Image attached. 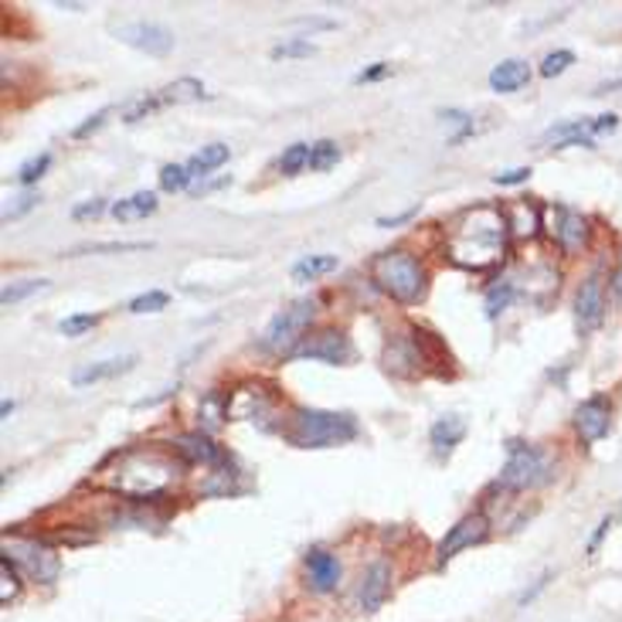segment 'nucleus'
<instances>
[{"label": "nucleus", "instance_id": "obj_1", "mask_svg": "<svg viewBox=\"0 0 622 622\" xmlns=\"http://www.w3.org/2000/svg\"><path fill=\"white\" fill-rule=\"evenodd\" d=\"M510 215L504 207L494 204H477L470 212H462L449 231V258L462 269H490L497 266L504 252H507V239H510Z\"/></svg>", "mask_w": 622, "mask_h": 622}, {"label": "nucleus", "instance_id": "obj_2", "mask_svg": "<svg viewBox=\"0 0 622 622\" xmlns=\"http://www.w3.org/2000/svg\"><path fill=\"white\" fill-rule=\"evenodd\" d=\"M177 480V462L164 459L153 449H129L119 456L116 473L110 477V486L126 497H157Z\"/></svg>", "mask_w": 622, "mask_h": 622}, {"label": "nucleus", "instance_id": "obj_3", "mask_svg": "<svg viewBox=\"0 0 622 622\" xmlns=\"http://www.w3.org/2000/svg\"><path fill=\"white\" fill-rule=\"evenodd\" d=\"M287 439L296 449H333L357 435V419L347 411H323V408H296L287 422Z\"/></svg>", "mask_w": 622, "mask_h": 622}, {"label": "nucleus", "instance_id": "obj_4", "mask_svg": "<svg viewBox=\"0 0 622 622\" xmlns=\"http://www.w3.org/2000/svg\"><path fill=\"white\" fill-rule=\"evenodd\" d=\"M371 279L375 287L398 303H419L426 296V269L415 255L408 252H384L371 263Z\"/></svg>", "mask_w": 622, "mask_h": 622}, {"label": "nucleus", "instance_id": "obj_5", "mask_svg": "<svg viewBox=\"0 0 622 622\" xmlns=\"http://www.w3.org/2000/svg\"><path fill=\"white\" fill-rule=\"evenodd\" d=\"M314 317H317V303L314 300H296L293 306L279 309V314L269 320L258 347L269 351V354H293L296 344L303 341V330L314 323Z\"/></svg>", "mask_w": 622, "mask_h": 622}, {"label": "nucleus", "instance_id": "obj_6", "mask_svg": "<svg viewBox=\"0 0 622 622\" xmlns=\"http://www.w3.org/2000/svg\"><path fill=\"white\" fill-rule=\"evenodd\" d=\"M548 480V459L537 446H528V443H517L510 439L507 443V462L500 470V486L504 490H528V486H537Z\"/></svg>", "mask_w": 622, "mask_h": 622}, {"label": "nucleus", "instance_id": "obj_7", "mask_svg": "<svg viewBox=\"0 0 622 622\" xmlns=\"http://www.w3.org/2000/svg\"><path fill=\"white\" fill-rule=\"evenodd\" d=\"M619 129V116L615 113H602L595 119H572V123H558L551 126L544 140L555 143V150H564V147H595V137L602 134H615Z\"/></svg>", "mask_w": 622, "mask_h": 622}, {"label": "nucleus", "instance_id": "obj_8", "mask_svg": "<svg viewBox=\"0 0 622 622\" xmlns=\"http://www.w3.org/2000/svg\"><path fill=\"white\" fill-rule=\"evenodd\" d=\"M293 357H303V360H320V365H347V360L354 357V347L347 341L344 330H317L314 337H306V341L296 344Z\"/></svg>", "mask_w": 622, "mask_h": 622}, {"label": "nucleus", "instance_id": "obj_9", "mask_svg": "<svg viewBox=\"0 0 622 622\" xmlns=\"http://www.w3.org/2000/svg\"><path fill=\"white\" fill-rule=\"evenodd\" d=\"M116 38L137 51H147L153 59H164L174 51V31L164 28L157 21H129L116 28Z\"/></svg>", "mask_w": 622, "mask_h": 622}, {"label": "nucleus", "instance_id": "obj_10", "mask_svg": "<svg viewBox=\"0 0 622 622\" xmlns=\"http://www.w3.org/2000/svg\"><path fill=\"white\" fill-rule=\"evenodd\" d=\"M606 320V279L602 272H592L575 296V330L579 337H588Z\"/></svg>", "mask_w": 622, "mask_h": 622}, {"label": "nucleus", "instance_id": "obj_11", "mask_svg": "<svg viewBox=\"0 0 622 622\" xmlns=\"http://www.w3.org/2000/svg\"><path fill=\"white\" fill-rule=\"evenodd\" d=\"M486 531H490V524H486V517L483 513H466V517H459V521L449 528V534L439 541V548H435V558H439V564H446V561H453L459 551H466V548H473V544H480L483 537H486Z\"/></svg>", "mask_w": 622, "mask_h": 622}, {"label": "nucleus", "instance_id": "obj_12", "mask_svg": "<svg viewBox=\"0 0 622 622\" xmlns=\"http://www.w3.org/2000/svg\"><path fill=\"white\" fill-rule=\"evenodd\" d=\"M609 426H612V405L609 398L595 395V398H585L579 408H575V432L585 446L599 443V439L609 435Z\"/></svg>", "mask_w": 622, "mask_h": 622}, {"label": "nucleus", "instance_id": "obj_13", "mask_svg": "<svg viewBox=\"0 0 622 622\" xmlns=\"http://www.w3.org/2000/svg\"><path fill=\"white\" fill-rule=\"evenodd\" d=\"M8 555H11V558H21L24 564H28L31 579L41 582V585H51V582L59 579V572H62L59 555L51 551V548H45V544H38V541H31V544H14V548H8Z\"/></svg>", "mask_w": 622, "mask_h": 622}, {"label": "nucleus", "instance_id": "obj_14", "mask_svg": "<svg viewBox=\"0 0 622 622\" xmlns=\"http://www.w3.org/2000/svg\"><path fill=\"white\" fill-rule=\"evenodd\" d=\"M555 215H558V221L551 228V236L561 245V252H568V255L582 252L585 242H588V221H585V215L575 212V207H555Z\"/></svg>", "mask_w": 622, "mask_h": 622}, {"label": "nucleus", "instance_id": "obj_15", "mask_svg": "<svg viewBox=\"0 0 622 622\" xmlns=\"http://www.w3.org/2000/svg\"><path fill=\"white\" fill-rule=\"evenodd\" d=\"M388 595H392V564H388V561H375V564L368 568L365 582H360V609H365V612H378V609L388 602Z\"/></svg>", "mask_w": 622, "mask_h": 622}, {"label": "nucleus", "instance_id": "obj_16", "mask_svg": "<svg viewBox=\"0 0 622 622\" xmlns=\"http://www.w3.org/2000/svg\"><path fill=\"white\" fill-rule=\"evenodd\" d=\"M306 575H309V588L327 595V592H333L337 585H341V561H337V555L323 551V548H314L306 555Z\"/></svg>", "mask_w": 622, "mask_h": 622}, {"label": "nucleus", "instance_id": "obj_17", "mask_svg": "<svg viewBox=\"0 0 622 622\" xmlns=\"http://www.w3.org/2000/svg\"><path fill=\"white\" fill-rule=\"evenodd\" d=\"M137 365V354H123V357H110V360H92V365H79L72 371V384L75 388H89L96 381H110L116 375H126Z\"/></svg>", "mask_w": 622, "mask_h": 622}, {"label": "nucleus", "instance_id": "obj_18", "mask_svg": "<svg viewBox=\"0 0 622 622\" xmlns=\"http://www.w3.org/2000/svg\"><path fill=\"white\" fill-rule=\"evenodd\" d=\"M429 439H432V449L439 459H449L453 449L466 439V422L459 419V415H443L432 429H429Z\"/></svg>", "mask_w": 622, "mask_h": 622}, {"label": "nucleus", "instance_id": "obj_19", "mask_svg": "<svg viewBox=\"0 0 622 622\" xmlns=\"http://www.w3.org/2000/svg\"><path fill=\"white\" fill-rule=\"evenodd\" d=\"M531 82V65L524 59H507L490 72V89L494 92H521Z\"/></svg>", "mask_w": 622, "mask_h": 622}, {"label": "nucleus", "instance_id": "obj_20", "mask_svg": "<svg viewBox=\"0 0 622 622\" xmlns=\"http://www.w3.org/2000/svg\"><path fill=\"white\" fill-rule=\"evenodd\" d=\"M177 453L185 456L188 462H218V459H225V453L212 443V435L207 432H185V435H177Z\"/></svg>", "mask_w": 622, "mask_h": 622}, {"label": "nucleus", "instance_id": "obj_21", "mask_svg": "<svg viewBox=\"0 0 622 622\" xmlns=\"http://www.w3.org/2000/svg\"><path fill=\"white\" fill-rule=\"evenodd\" d=\"M110 212H113L116 221H140V218L157 212V194H153V191H137L134 198L116 201Z\"/></svg>", "mask_w": 622, "mask_h": 622}, {"label": "nucleus", "instance_id": "obj_22", "mask_svg": "<svg viewBox=\"0 0 622 622\" xmlns=\"http://www.w3.org/2000/svg\"><path fill=\"white\" fill-rule=\"evenodd\" d=\"M157 96H161L164 106H185V102H201V99H207L204 82H201V79H191V75H185V79H174V82L164 86Z\"/></svg>", "mask_w": 622, "mask_h": 622}, {"label": "nucleus", "instance_id": "obj_23", "mask_svg": "<svg viewBox=\"0 0 622 622\" xmlns=\"http://www.w3.org/2000/svg\"><path fill=\"white\" fill-rule=\"evenodd\" d=\"M337 269V255H306L293 266V279L296 282H317L320 276Z\"/></svg>", "mask_w": 622, "mask_h": 622}, {"label": "nucleus", "instance_id": "obj_24", "mask_svg": "<svg viewBox=\"0 0 622 622\" xmlns=\"http://www.w3.org/2000/svg\"><path fill=\"white\" fill-rule=\"evenodd\" d=\"M228 147L225 143H207V147H201L194 157L188 161V170L194 174V177H204L207 170H215V167H221L225 161H228Z\"/></svg>", "mask_w": 622, "mask_h": 622}, {"label": "nucleus", "instance_id": "obj_25", "mask_svg": "<svg viewBox=\"0 0 622 622\" xmlns=\"http://www.w3.org/2000/svg\"><path fill=\"white\" fill-rule=\"evenodd\" d=\"M198 411H201V419H204V429H218V426L228 419L231 405H228V398H221L218 392H207V395L201 398Z\"/></svg>", "mask_w": 622, "mask_h": 622}, {"label": "nucleus", "instance_id": "obj_26", "mask_svg": "<svg viewBox=\"0 0 622 622\" xmlns=\"http://www.w3.org/2000/svg\"><path fill=\"white\" fill-rule=\"evenodd\" d=\"M48 290V279H17V282H8L4 293H0V303L4 306H14L21 300H28L35 293H45Z\"/></svg>", "mask_w": 622, "mask_h": 622}, {"label": "nucleus", "instance_id": "obj_27", "mask_svg": "<svg viewBox=\"0 0 622 622\" xmlns=\"http://www.w3.org/2000/svg\"><path fill=\"white\" fill-rule=\"evenodd\" d=\"M309 153H314V147H309V143H293V147H287V153L279 157V174L296 177L303 167H309Z\"/></svg>", "mask_w": 622, "mask_h": 622}, {"label": "nucleus", "instance_id": "obj_28", "mask_svg": "<svg viewBox=\"0 0 622 622\" xmlns=\"http://www.w3.org/2000/svg\"><path fill=\"white\" fill-rule=\"evenodd\" d=\"M191 180H194V174L188 170V164H167V167L161 170V188H164L167 194H177V191H185V188H194Z\"/></svg>", "mask_w": 622, "mask_h": 622}, {"label": "nucleus", "instance_id": "obj_29", "mask_svg": "<svg viewBox=\"0 0 622 622\" xmlns=\"http://www.w3.org/2000/svg\"><path fill=\"white\" fill-rule=\"evenodd\" d=\"M575 65V51H568V48H558V51H551V55H544V62H541V75L544 79H558L561 72H568Z\"/></svg>", "mask_w": 622, "mask_h": 622}, {"label": "nucleus", "instance_id": "obj_30", "mask_svg": "<svg viewBox=\"0 0 622 622\" xmlns=\"http://www.w3.org/2000/svg\"><path fill=\"white\" fill-rule=\"evenodd\" d=\"M0 579H4V592H0V602L11 606V599H17V592H21V575H17V568H14V558H11V555L0 558Z\"/></svg>", "mask_w": 622, "mask_h": 622}, {"label": "nucleus", "instance_id": "obj_31", "mask_svg": "<svg viewBox=\"0 0 622 622\" xmlns=\"http://www.w3.org/2000/svg\"><path fill=\"white\" fill-rule=\"evenodd\" d=\"M153 249V242H99V245H75L68 255H99V252H143Z\"/></svg>", "mask_w": 622, "mask_h": 622}, {"label": "nucleus", "instance_id": "obj_32", "mask_svg": "<svg viewBox=\"0 0 622 622\" xmlns=\"http://www.w3.org/2000/svg\"><path fill=\"white\" fill-rule=\"evenodd\" d=\"M337 161H341V147H337L333 140L314 143V153H309V167H314V170H330Z\"/></svg>", "mask_w": 622, "mask_h": 622}, {"label": "nucleus", "instance_id": "obj_33", "mask_svg": "<svg viewBox=\"0 0 622 622\" xmlns=\"http://www.w3.org/2000/svg\"><path fill=\"white\" fill-rule=\"evenodd\" d=\"M167 303H170V296L164 290H150L129 303V314H161V309H167Z\"/></svg>", "mask_w": 622, "mask_h": 622}, {"label": "nucleus", "instance_id": "obj_34", "mask_svg": "<svg viewBox=\"0 0 622 622\" xmlns=\"http://www.w3.org/2000/svg\"><path fill=\"white\" fill-rule=\"evenodd\" d=\"M510 300H513V282L500 279V287H494L486 293V317H500L504 309L510 306Z\"/></svg>", "mask_w": 622, "mask_h": 622}, {"label": "nucleus", "instance_id": "obj_35", "mask_svg": "<svg viewBox=\"0 0 622 622\" xmlns=\"http://www.w3.org/2000/svg\"><path fill=\"white\" fill-rule=\"evenodd\" d=\"M48 167H51V153H38V157L24 161V164L17 167V185H35V180L45 177Z\"/></svg>", "mask_w": 622, "mask_h": 622}, {"label": "nucleus", "instance_id": "obj_36", "mask_svg": "<svg viewBox=\"0 0 622 622\" xmlns=\"http://www.w3.org/2000/svg\"><path fill=\"white\" fill-rule=\"evenodd\" d=\"M314 51H317V45L309 38H290L272 48V59H306V55H314Z\"/></svg>", "mask_w": 622, "mask_h": 622}, {"label": "nucleus", "instance_id": "obj_37", "mask_svg": "<svg viewBox=\"0 0 622 622\" xmlns=\"http://www.w3.org/2000/svg\"><path fill=\"white\" fill-rule=\"evenodd\" d=\"M164 102L161 96H140L137 102H129V106L123 110V123H140L143 116H150L153 110H161Z\"/></svg>", "mask_w": 622, "mask_h": 622}, {"label": "nucleus", "instance_id": "obj_38", "mask_svg": "<svg viewBox=\"0 0 622 622\" xmlns=\"http://www.w3.org/2000/svg\"><path fill=\"white\" fill-rule=\"evenodd\" d=\"M38 201H41V194L38 191H28V194H17L11 204H8V212H4V221L11 225V221H21L24 215H28V212H35V207H38Z\"/></svg>", "mask_w": 622, "mask_h": 622}, {"label": "nucleus", "instance_id": "obj_39", "mask_svg": "<svg viewBox=\"0 0 622 622\" xmlns=\"http://www.w3.org/2000/svg\"><path fill=\"white\" fill-rule=\"evenodd\" d=\"M99 323V314H75V317H65L62 323H59V330L65 333V337H82L86 330H92Z\"/></svg>", "mask_w": 622, "mask_h": 622}, {"label": "nucleus", "instance_id": "obj_40", "mask_svg": "<svg viewBox=\"0 0 622 622\" xmlns=\"http://www.w3.org/2000/svg\"><path fill=\"white\" fill-rule=\"evenodd\" d=\"M110 113H113L110 106H102L99 113H92L86 123H79V126L72 129V140H86V137H92L96 129H102V126H106V116H110Z\"/></svg>", "mask_w": 622, "mask_h": 622}, {"label": "nucleus", "instance_id": "obj_41", "mask_svg": "<svg viewBox=\"0 0 622 622\" xmlns=\"http://www.w3.org/2000/svg\"><path fill=\"white\" fill-rule=\"evenodd\" d=\"M106 207H113V204H106L102 198H92V201H86V204H75V207H72V218H75V221L99 218L102 212H106Z\"/></svg>", "mask_w": 622, "mask_h": 622}, {"label": "nucleus", "instance_id": "obj_42", "mask_svg": "<svg viewBox=\"0 0 622 622\" xmlns=\"http://www.w3.org/2000/svg\"><path fill=\"white\" fill-rule=\"evenodd\" d=\"M528 180H531V167H513V170L494 174V185H497V188H513V185H528Z\"/></svg>", "mask_w": 622, "mask_h": 622}, {"label": "nucleus", "instance_id": "obj_43", "mask_svg": "<svg viewBox=\"0 0 622 622\" xmlns=\"http://www.w3.org/2000/svg\"><path fill=\"white\" fill-rule=\"evenodd\" d=\"M388 72H392V65H388V62H375L371 68H365V72H360L354 82H357V86H365V82H378V79H384Z\"/></svg>", "mask_w": 622, "mask_h": 622}, {"label": "nucleus", "instance_id": "obj_44", "mask_svg": "<svg viewBox=\"0 0 622 622\" xmlns=\"http://www.w3.org/2000/svg\"><path fill=\"white\" fill-rule=\"evenodd\" d=\"M228 185H231V177H228V174H221V177H215V180H204V185H194L191 191H194V194H212V191L228 188Z\"/></svg>", "mask_w": 622, "mask_h": 622}, {"label": "nucleus", "instance_id": "obj_45", "mask_svg": "<svg viewBox=\"0 0 622 622\" xmlns=\"http://www.w3.org/2000/svg\"><path fill=\"white\" fill-rule=\"evenodd\" d=\"M415 215H419V207H408V212H402V215H392V218H378V228H398V225L411 221Z\"/></svg>", "mask_w": 622, "mask_h": 622}, {"label": "nucleus", "instance_id": "obj_46", "mask_svg": "<svg viewBox=\"0 0 622 622\" xmlns=\"http://www.w3.org/2000/svg\"><path fill=\"white\" fill-rule=\"evenodd\" d=\"M609 528H612V517H606V521L599 524V531H595V534H592V541H588V555H595V548H599V541H602V537L609 534Z\"/></svg>", "mask_w": 622, "mask_h": 622}, {"label": "nucleus", "instance_id": "obj_47", "mask_svg": "<svg viewBox=\"0 0 622 622\" xmlns=\"http://www.w3.org/2000/svg\"><path fill=\"white\" fill-rule=\"evenodd\" d=\"M619 89H622V79H609V82H599V86H595L592 96H609V92H619Z\"/></svg>", "mask_w": 622, "mask_h": 622}, {"label": "nucleus", "instance_id": "obj_48", "mask_svg": "<svg viewBox=\"0 0 622 622\" xmlns=\"http://www.w3.org/2000/svg\"><path fill=\"white\" fill-rule=\"evenodd\" d=\"M612 293H615V300L622 303V258H619V269H615V276H612Z\"/></svg>", "mask_w": 622, "mask_h": 622}, {"label": "nucleus", "instance_id": "obj_49", "mask_svg": "<svg viewBox=\"0 0 622 622\" xmlns=\"http://www.w3.org/2000/svg\"><path fill=\"white\" fill-rule=\"evenodd\" d=\"M11 411H14V402H4V405H0V415H4V419H11Z\"/></svg>", "mask_w": 622, "mask_h": 622}]
</instances>
